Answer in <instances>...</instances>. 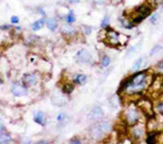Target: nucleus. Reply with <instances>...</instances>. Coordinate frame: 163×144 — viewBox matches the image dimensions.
Masks as SVG:
<instances>
[{
	"label": "nucleus",
	"instance_id": "f257e3e1",
	"mask_svg": "<svg viewBox=\"0 0 163 144\" xmlns=\"http://www.w3.org/2000/svg\"><path fill=\"white\" fill-rule=\"evenodd\" d=\"M152 84L150 80V76L147 72H139L133 75L132 77L123 81L120 91L125 93L126 96H136L139 94Z\"/></svg>",
	"mask_w": 163,
	"mask_h": 144
},
{
	"label": "nucleus",
	"instance_id": "f03ea898",
	"mask_svg": "<svg viewBox=\"0 0 163 144\" xmlns=\"http://www.w3.org/2000/svg\"><path fill=\"white\" fill-rule=\"evenodd\" d=\"M139 117H140V114H139V108L136 105L134 104H131L128 105V107L125 109L124 112V121H125V125L126 126H133L135 124H137L139 120Z\"/></svg>",
	"mask_w": 163,
	"mask_h": 144
},
{
	"label": "nucleus",
	"instance_id": "7ed1b4c3",
	"mask_svg": "<svg viewBox=\"0 0 163 144\" xmlns=\"http://www.w3.org/2000/svg\"><path fill=\"white\" fill-rule=\"evenodd\" d=\"M150 13H151V7L149 5H141V6L136 9L135 16H134L132 23L133 24H139L143 20L148 18Z\"/></svg>",
	"mask_w": 163,
	"mask_h": 144
},
{
	"label": "nucleus",
	"instance_id": "20e7f679",
	"mask_svg": "<svg viewBox=\"0 0 163 144\" xmlns=\"http://www.w3.org/2000/svg\"><path fill=\"white\" fill-rule=\"evenodd\" d=\"M104 42H107L111 47H117L120 45V35L112 28H107L104 35Z\"/></svg>",
	"mask_w": 163,
	"mask_h": 144
},
{
	"label": "nucleus",
	"instance_id": "39448f33",
	"mask_svg": "<svg viewBox=\"0 0 163 144\" xmlns=\"http://www.w3.org/2000/svg\"><path fill=\"white\" fill-rule=\"evenodd\" d=\"M129 137L133 139V141H140L145 138L146 129L143 125H137L135 124L133 126H131L129 129Z\"/></svg>",
	"mask_w": 163,
	"mask_h": 144
},
{
	"label": "nucleus",
	"instance_id": "423d86ee",
	"mask_svg": "<svg viewBox=\"0 0 163 144\" xmlns=\"http://www.w3.org/2000/svg\"><path fill=\"white\" fill-rule=\"evenodd\" d=\"M137 106L140 111H143L149 118H152L154 112H153V106H152V103L147 100V99H140L138 102H137Z\"/></svg>",
	"mask_w": 163,
	"mask_h": 144
},
{
	"label": "nucleus",
	"instance_id": "0eeeda50",
	"mask_svg": "<svg viewBox=\"0 0 163 144\" xmlns=\"http://www.w3.org/2000/svg\"><path fill=\"white\" fill-rule=\"evenodd\" d=\"M75 60H76L77 63H81V64H88V63L91 62V54L88 50L82 49L76 53Z\"/></svg>",
	"mask_w": 163,
	"mask_h": 144
},
{
	"label": "nucleus",
	"instance_id": "6e6552de",
	"mask_svg": "<svg viewBox=\"0 0 163 144\" xmlns=\"http://www.w3.org/2000/svg\"><path fill=\"white\" fill-rule=\"evenodd\" d=\"M11 92H12L13 96H26L27 93V90L23 84H18V82H14V84L11 86Z\"/></svg>",
	"mask_w": 163,
	"mask_h": 144
},
{
	"label": "nucleus",
	"instance_id": "1a4fd4ad",
	"mask_svg": "<svg viewBox=\"0 0 163 144\" xmlns=\"http://www.w3.org/2000/svg\"><path fill=\"white\" fill-rule=\"evenodd\" d=\"M102 117H103V109L100 106L92 107V109L88 113V119L90 120H100Z\"/></svg>",
	"mask_w": 163,
	"mask_h": 144
},
{
	"label": "nucleus",
	"instance_id": "9d476101",
	"mask_svg": "<svg viewBox=\"0 0 163 144\" xmlns=\"http://www.w3.org/2000/svg\"><path fill=\"white\" fill-rule=\"evenodd\" d=\"M22 81L26 86H34V84H37L38 78H37V76L35 74H25L24 76L22 77Z\"/></svg>",
	"mask_w": 163,
	"mask_h": 144
},
{
	"label": "nucleus",
	"instance_id": "9b49d317",
	"mask_svg": "<svg viewBox=\"0 0 163 144\" xmlns=\"http://www.w3.org/2000/svg\"><path fill=\"white\" fill-rule=\"evenodd\" d=\"M89 132H90L91 138L96 139V140H99L100 138H102L103 137V133H102V131L100 130V128H99V126H98V124L92 125V126L90 127Z\"/></svg>",
	"mask_w": 163,
	"mask_h": 144
},
{
	"label": "nucleus",
	"instance_id": "f8f14e48",
	"mask_svg": "<svg viewBox=\"0 0 163 144\" xmlns=\"http://www.w3.org/2000/svg\"><path fill=\"white\" fill-rule=\"evenodd\" d=\"M98 124V126H99V128H100V130L102 131L103 134H107V133H109L110 132V130H111V124L109 122V121H107V120H102V121H99V122H97Z\"/></svg>",
	"mask_w": 163,
	"mask_h": 144
},
{
	"label": "nucleus",
	"instance_id": "ddd939ff",
	"mask_svg": "<svg viewBox=\"0 0 163 144\" xmlns=\"http://www.w3.org/2000/svg\"><path fill=\"white\" fill-rule=\"evenodd\" d=\"M34 120H35V122H37L40 126H46V124H47V118H46V116H45V114L42 112L36 113Z\"/></svg>",
	"mask_w": 163,
	"mask_h": 144
},
{
	"label": "nucleus",
	"instance_id": "4468645a",
	"mask_svg": "<svg viewBox=\"0 0 163 144\" xmlns=\"http://www.w3.org/2000/svg\"><path fill=\"white\" fill-rule=\"evenodd\" d=\"M51 100H52V103L57 106H63L67 104V99L61 96H53L51 98Z\"/></svg>",
	"mask_w": 163,
	"mask_h": 144
},
{
	"label": "nucleus",
	"instance_id": "2eb2a0df",
	"mask_svg": "<svg viewBox=\"0 0 163 144\" xmlns=\"http://www.w3.org/2000/svg\"><path fill=\"white\" fill-rule=\"evenodd\" d=\"M61 31H62V34H64L67 36H71L75 33V29L72 27V25L67 23V24H64L61 27Z\"/></svg>",
	"mask_w": 163,
	"mask_h": 144
},
{
	"label": "nucleus",
	"instance_id": "dca6fc26",
	"mask_svg": "<svg viewBox=\"0 0 163 144\" xmlns=\"http://www.w3.org/2000/svg\"><path fill=\"white\" fill-rule=\"evenodd\" d=\"M86 80H87V76L84 75V74H77V75H75L74 78H73L74 84H84L85 82H86Z\"/></svg>",
	"mask_w": 163,
	"mask_h": 144
},
{
	"label": "nucleus",
	"instance_id": "f3484780",
	"mask_svg": "<svg viewBox=\"0 0 163 144\" xmlns=\"http://www.w3.org/2000/svg\"><path fill=\"white\" fill-rule=\"evenodd\" d=\"M74 90V84H70V82H67L62 86V92L64 94H71Z\"/></svg>",
	"mask_w": 163,
	"mask_h": 144
},
{
	"label": "nucleus",
	"instance_id": "a211bd4d",
	"mask_svg": "<svg viewBox=\"0 0 163 144\" xmlns=\"http://www.w3.org/2000/svg\"><path fill=\"white\" fill-rule=\"evenodd\" d=\"M158 132H150L148 135H147V138H146V142L148 144H152L154 143V142H157V137H158Z\"/></svg>",
	"mask_w": 163,
	"mask_h": 144
},
{
	"label": "nucleus",
	"instance_id": "6ab92c4d",
	"mask_svg": "<svg viewBox=\"0 0 163 144\" xmlns=\"http://www.w3.org/2000/svg\"><path fill=\"white\" fill-rule=\"evenodd\" d=\"M143 63H144V58H139V59H137V60L134 62L133 66H132V71H133V72L138 71L139 68L143 66Z\"/></svg>",
	"mask_w": 163,
	"mask_h": 144
},
{
	"label": "nucleus",
	"instance_id": "aec40b11",
	"mask_svg": "<svg viewBox=\"0 0 163 144\" xmlns=\"http://www.w3.org/2000/svg\"><path fill=\"white\" fill-rule=\"evenodd\" d=\"M11 135L8 133H2V131H0V143H8L11 142Z\"/></svg>",
	"mask_w": 163,
	"mask_h": 144
},
{
	"label": "nucleus",
	"instance_id": "412c9836",
	"mask_svg": "<svg viewBox=\"0 0 163 144\" xmlns=\"http://www.w3.org/2000/svg\"><path fill=\"white\" fill-rule=\"evenodd\" d=\"M44 25H45V21H44L42 18H40V20H38L35 23L32 24V28H33V30H39V29H42Z\"/></svg>",
	"mask_w": 163,
	"mask_h": 144
},
{
	"label": "nucleus",
	"instance_id": "4be33fe9",
	"mask_svg": "<svg viewBox=\"0 0 163 144\" xmlns=\"http://www.w3.org/2000/svg\"><path fill=\"white\" fill-rule=\"evenodd\" d=\"M46 24H47V27H48L50 30H55L57 26H58V23H57V21H55L54 18H49Z\"/></svg>",
	"mask_w": 163,
	"mask_h": 144
},
{
	"label": "nucleus",
	"instance_id": "5701e85b",
	"mask_svg": "<svg viewBox=\"0 0 163 144\" xmlns=\"http://www.w3.org/2000/svg\"><path fill=\"white\" fill-rule=\"evenodd\" d=\"M111 63V59L108 55H103L101 58V67H108Z\"/></svg>",
	"mask_w": 163,
	"mask_h": 144
},
{
	"label": "nucleus",
	"instance_id": "b1692460",
	"mask_svg": "<svg viewBox=\"0 0 163 144\" xmlns=\"http://www.w3.org/2000/svg\"><path fill=\"white\" fill-rule=\"evenodd\" d=\"M120 22H121L122 26H123V27H125V28H131V27L133 26V24H131L132 22H129L128 20H126V18H120Z\"/></svg>",
	"mask_w": 163,
	"mask_h": 144
},
{
	"label": "nucleus",
	"instance_id": "393cba45",
	"mask_svg": "<svg viewBox=\"0 0 163 144\" xmlns=\"http://www.w3.org/2000/svg\"><path fill=\"white\" fill-rule=\"evenodd\" d=\"M75 14H74V12L73 11H70L69 12V14L67 15V22L69 23V24H72V23H74L75 22Z\"/></svg>",
	"mask_w": 163,
	"mask_h": 144
},
{
	"label": "nucleus",
	"instance_id": "a878e982",
	"mask_svg": "<svg viewBox=\"0 0 163 144\" xmlns=\"http://www.w3.org/2000/svg\"><path fill=\"white\" fill-rule=\"evenodd\" d=\"M162 46L161 45H157V46H154L153 48L151 49V51H150V56H152V55H154V54H157L158 52H160L161 50H162Z\"/></svg>",
	"mask_w": 163,
	"mask_h": 144
},
{
	"label": "nucleus",
	"instance_id": "bb28decb",
	"mask_svg": "<svg viewBox=\"0 0 163 144\" xmlns=\"http://www.w3.org/2000/svg\"><path fill=\"white\" fill-rule=\"evenodd\" d=\"M82 30H83V33H84L85 35H90L91 31H92V27L87 26V25H83L82 26Z\"/></svg>",
	"mask_w": 163,
	"mask_h": 144
},
{
	"label": "nucleus",
	"instance_id": "cd10ccee",
	"mask_svg": "<svg viewBox=\"0 0 163 144\" xmlns=\"http://www.w3.org/2000/svg\"><path fill=\"white\" fill-rule=\"evenodd\" d=\"M57 120L59 121V122H64V121H67V114H64V113H61L57 116Z\"/></svg>",
	"mask_w": 163,
	"mask_h": 144
},
{
	"label": "nucleus",
	"instance_id": "c85d7f7f",
	"mask_svg": "<svg viewBox=\"0 0 163 144\" xmlns=\"http://www.w3.org/2000/svg\"><path fill=\"white\" fill-rule=\"evenodd\" d=\"M109 22H110V18H109V15H106L102 21H101V27L102 28H107L109 25Z\"/></svg>",
	"mask_w": 163,
	"mask_h": 144
},
{
	"label": "nucleus",
	"instance_id": "c756f323",
	"mask_svg": "<svg viewBox=\"0 0 163 144\" xmlns=\"http://www.w3.org/2000/svg\"><path fill=\"white\" fill-rule=\"evenodd\" d=\"M159 15H160V14H159V13L157 12V13H154V14H153V15L151 16V18H150L151 24H156V23H157L158 18H159Z\"/></svg>",
	"mask_w": 163,
	"mask_h": 144
},
{
	"label": "nucleus",
	"instance_id": "7c9ffc66",
	"mask_svg": "<svg viewBox=\"0 0 163 144\" xmlns=\"http://www.w3.org/2000/svg\"><path fill=\"white\" fill-rule=\"evenodd\" d=\"M156 68H157V71L159 73L163 74V61H161L160 63H158L157 66H156Z\"/></svg>",
	"mask_w": 163,
	"mask_h": 144
},
{
	"label": "nucleus",
	"instance_id": "2f4dec72",
	"mask_svg": "<svg viewBox=\"0 0 163 144\" xmlns=\"http://www.w3.org/2000/svg\"><path fill=\"white\" fill-rule=\"evenodd\" d=\"M157 111L160 113V114L163 115V101H162V102H160L157 105Z\"/></svg>",
	"mask_w": 163,
	"mask_h": 144
},
{
	"label": "nucleus",
	"instance_id": "473e14b6",
	"mask_svg": "<svg viewBox=\"0 0 163 144\" xmlns=\"http://www.w3.org/2000/svg\"><path fill=\"white\" fill-rule=\"evenodd\" d=\"M94 1H95V3L99 5V6H102L104 3H107V0H94Z\"/></svg>",
	"mask_w": 163,
	"mask_h": 144
},
{
	"label": "nucleus",
	"instance_id": "72a5a7b5",
	"mask_svg": "<svg viewBox=\"0 0 163 144\" xmlns=\"http://www.w3.org/2000/svg\"><path fill=\"white\" fill-rule=\"evenodd\" d=\"M11 23H12V24H18V16H12V18H11Z\"/></svg>",
	"mask_w": 163,
	"mask_h": 144
},
{
	"label": "nucleus",
	"instance_id": "f704fd0d",
	"mask_svg": "<svg viewBox=\"0 0 163 144\" xmlns=\"http://www.w3.org/2000/svg\"><path fill=\"white\" fill-rule=\"evenodd\" d=\"M70 143H72V144H74V143H76V144H79V143H81V141H79V139H76V138H73L72 140H70Z\"/></svg>",
	"mask_w": 163,
	"mask_h": 144
},
{
	"label": "nucleus",
	"instance_id": "c9c22d12",
	"mask_svg": "<svg viewBox=\"0 0 163 144\" xmlns=\"http://www.w3.org/2000/svg\"><path fill=\"white\" fill-rule=\"evenodd\" d=\"M5 125H3V122H2V120L0 119V131H5Z\"/></svg>",
	"mask_w": 163,
	"mask_h": 144
},
{
	"label": "nucleus",
	"instance_id": "e433bc0d",
	"mask_svg": "<svg viewBox=\"0 0 163 144\" xmlns=\"http://www.w3.org/2000/svg\"><path fill=\"white\" fill-rule=\"evenodd\" d=\"M10 25H2V26H0V29H10Z\"/></svg>",
	"mask_w": 163,
	"mask_h": 144
},
{
	"label": "nucleus",
	"instance_id": "4c0bfd02",
	"mask_svg": "<svg viewBox=\"0 0 163 144\" xmlns=\"http://www.w3.org/2000/svg\"><path fill=\"white\" fill-rule=\"evenodd\" d=\"M37 11H38V12H39V13H42V15H44V16L46 15V13H45V11H44L42 9H40V8H38V9H37Z\"/></svg>",
	"mask_w": 163,
	"mask_h": 144
},
{
	"label": "nucleus",
	"instance_id": "58836bf2",
	"mask_svg": "<svg viewBox=\"0 0 163 144\" xmlns=\"http://www.w3.org/2000/svg\"><path fill=\"white\" fill-rule=\"evenodd\" d=\"M69 2H71V3H77V2H79V0H67Z\"/></svg>",
	"mask_w": 163,
	"mask_h": 144
},
{
	"label": "nucleus",
	"instance_id": "ea45409f",
	"mask_svg": "<svg viewBox=\"0 0 163 144\" xmlns=\"http://www.w3.org/2000/svg\"><path fill=\"white\" fill-rule=\"evenodd\" d=\"M38 143H47V141H39Z\"/></svg>",
	"mask_w": 163,
	"mask_h": 144
}]
</instances>
